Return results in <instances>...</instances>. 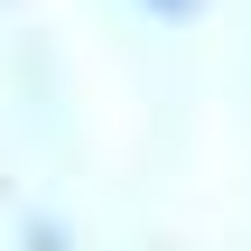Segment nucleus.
<instances>
[{
	"label": "nucleus",
	"instance_id": "nucleus-1",
	"mask_svg": "<svg viewBox=\"0 0 251 251\" xmlns=\"http://www.w3.org/2000/svg\"><path fill=\"white\" fill-rule=\"evenodd\" d=\"M140 9H149V19H196L205 0H140Z\"/></svg>",
	"mask_w": 251,
	"mask_h": 251
}]
</instances>
